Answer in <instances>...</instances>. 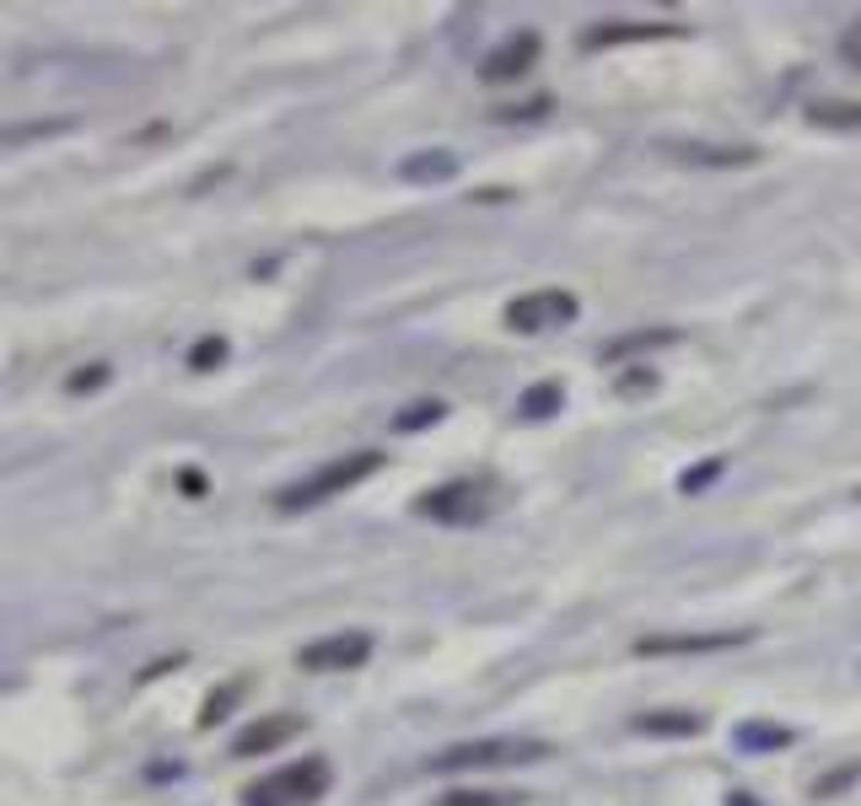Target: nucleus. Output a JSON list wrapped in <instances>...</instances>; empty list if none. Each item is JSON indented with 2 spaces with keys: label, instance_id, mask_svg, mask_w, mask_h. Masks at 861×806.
Masks as SVG:
<instances>
[{
  "label": "nucleus",
  "instance_id": "39448f33",
  "mask_svg": "<svg viewBox=\"0 0 861 806\" xmlns=\"http://www.w3.org/2000/svg\"><path fill=\"white\" fill-rule=\"evenodd\" d=\"M577 296L571 291H560V285H549V291H528V296H517L512 307H507V328L512 334H549V328H566V323H577Z\"/></svg>",
  "mask_w": 861,
  "mask_h": 806
},
{
  "label": "nucleus",
  "instance_id": "bb28decb",
  "mask_svg": "<svg viewBox=\"0 0 861 806\" xmlns=\"http://www.w3.org/2000/svg\"><path fill=\"white\" fill-rule=\"evenodd\" d=\"M728 806H754V796H728Z\"/></svg>",
  "mask_w": 861,
  "mask_h": 806
},
{
  "label": "nucleus",
  "instance_id": "f03ea898",
  "mask_svg": "<svg viewBox=\"0 0 861 806\" xmlns=\"http://www.w3.org/2000/svg\"><path fill=\"white\" fill-rule=\"evenodd\" d=\"M555 747L544 737H479V743H458L447 752L431 758L437 774H453V769H501V763H544Z\"/></svg>",
  "mask_w": 861,
  "mask_h": 806
},
{
  "label": "nucleus",
  "instance_id": "9b49d317",
  "mask_svg": "<svg viewBox=\"0 0 861 806\" xmlns=\"http://www.w3.org/2000/svg\"><path fill=\"white\" fill-rule=\"evenodd\" d=\"M658 151H673V156H684V162H706V167H748V162H759V151H754V145H700V140H663Z\"/></svg>",
  "mask_w": 861,
  "mask_h": 806
},
{
  "label": "nucleus",
  "instance_id": "aec40b11",
  "mask_svg": "<svg viewBox=\"0 0 861 806\" xmlns=\"http://www.w3.org/2000/svg\"><path fill=\"white\" fill-rule=\"evenodd\" d=\"M787 743H792L787 726H743L737 732V747H787Z\"/></svg>",
  "mask_w": 861,
  "mask_h": 806
},
{
  "label": "nucleus",
  "instance_id": "6ab92c4d",
  "mask_svg": "<svg viewBox=\"0 0 861 806\" xmlns=\"http://www.w3.org/2000/svg\"><path fill=\"white\" fill-rule=\"evenodd\" d=\"M221 361H226V339H221V334L199 339L195 350H189V372H210V366H221Z\"/></svg>",
  "mask_w": 861,
  "mask_h": 806
},
{
  "label": "nucleus",
  "instance_id": "393cba45",
  "mask_svg": "<svg viewBox=\"0 0 861 806\" xmlns=\"http://www.w3.org/2000/svg\"><path fill=\"white\" fill-rule=\"evenodd\" d=\"M108 382V366H81V372L70 376V393H92V387H103Z\"/></svg>",
  "mask_w": 861,
  "mask_h": 806
},
{
  "label": "nucleus",
  "instance_id": "cd10ccee",
  "mask_svg": "<svg viewBox=\"0 0 861 806\" xmlns=\"http://www.w3.org/2000/svg\"><path fill=\"white\" fill-rule=\"evenodd\" d=\"M857 500H861V490H857Z\"/></svg>",
  "mask_w": 861,
  "mask_h": 806
},
{
  "label": "nucleus",
  "instance_id": "6e6552de",
  "mask_svg": "<svg viewBox=\"0 0 861 806\" xmlns=\"http://www.w3.org/2000/svg\"><path fill=\"white\" fill-rule=\"evenodd\" d=\"M302 715H259L254 726H243L232 737V758H269L275 747H286L291 737H302Z\"/></svg>",
  "mask_w": 861,
  "mask_h": 806
},
{
  "label": "nucleus",
  "instance_id": "9d476101",
  "mask_svg": "<svg viewBox=\"0 0 861 806\" xmlns=\"http://www.w3.org/2000/svg\"><path fill=\"white\" fill-rule=\"evenodd\" d=\"M533 60H538V33H512V38H501L485 65H479V75L485 81H517V75H528Z\"/></svg>",
  "mask_w": 861,
  "mask_h": 806
},
{
  "label": "nucleus",
  "instance_id": "1a4fd4ad",
  "mask_svg": "<svg viewBox=\"0 0 861 806\" xmlns=\"http://www.w3.org/2000/svg\"><path fill=\"white\" fill-rule=\"evenodd\" d=\"M652 38H684L678 22H597L582 33V49H614V44H652Z\"/></svg>",
  "mask_w": 861,
  "mask_h": 806
},
{
  "label": "nucleus",
  "instance_id": "f8f14e48",
  "mask_svg": "<svg viewBox=\"0 0 861 806\" xmlns=\"http://www.w3.org/2000/svg\"><path fill=\"white\" fill-rule=\"evenodd\" d=\"M630 732H636V737H700L706 721L689 715V710H658V715H636Z\"/></svg>",
  "mask_w": 861,
  "mask_h": 806
},
{
  "label": "nucleus",
  "instance_id": "412c9836",
  "mask_svg": "<svg viewBox=\"0 0 861 806\" xmlns=\"http://www.w3.org/2000/svg\"><path fill=\"white\" fill-rule=\"evenodd\" d=\"M722 468H728V457H706L695 474H684V479H678V490H684V495H695V490H706V484H711Z\"/></svg>",
  "mask_w": 861,
  "mask_h": 806
},
{
  "label": "nucleus",
  "instance_id": "f3484780",
  "mask_svg": "<svg viewBox=\"0 0 861 806\" xmlns=\"http://www.w3.org/2000/svg\"><path fill=\"white\" fill-rule=\"evenodd\" d=\"M437 806H523V796H512V791H447Z\"/></svg>",
  "mask_w": 861,
  "mask_h": 806
},
{
  "label": "nucleus",
  "instance_id": "5701e85b",
  "mask_svg": "<svg viewBox=\"0 0 861 806\" xmlns=\"http://www.w3.org/2000/svg\"><path fill=\"white\" fill-rule=\"evenodd\" d=\"M851 780H861V758H857V763H846V769H835L829 780H818V791H813V796H818V802H829V796H835V791H846Z\"/></svg>",
  "mask_w": 861,
  "mask_h": 806
},
{
  "label": "nucleus",
  "instance_id": "20e7f679",
  "mask_svg": "<svg viewBox=\"0 0 861 806\" xmlns=\"http://www.w3.org/2000/svg\"><path fill=\"white\" fill-rule=\"evenodd\" d=\"M490 511H496V500H490L485 479H453V484H437V490H426V495L415 500V516L442 522V527H474Z\"/></svg>",
  "mask_w": 861,
  "mask_h": 806
},
{
  "label": "nucleus",
  "instance_id": "ddd939ff",
  "mask_svg": "<svg viewBox=\"0 0 861 806\" xmlns=\"http://www.w3.org/2000/svg\"><path fill=\"white\" fill-rule=\"evenodd\" d=\"M667 344H678V328H647V334H625V339H614V344H603V355L597 361H625V355H636V350H667Z\"/></svg>",
  "mask_w": 861,
  "mask_h": 806
},
{
  "label": "nucleus",
  "instance_id": "423d86ee",
  "mask_svg": "<svg viewBox=\"0 0 861 806\" xmlns=\"http://www.w3.org/2000/svg\"><path fill=\"white\" fill-rule=\"evenodd\" d=\"M366 656H372V634L366 629H339V634L302 645L296 662H302V673H356Z\"/></svg>",
  "mask_w": 861,
  "mask_h": 806
},
{
  "label": "nucleus",
  "instance_id": "dca6fc26",
  "mask_svg": "<svg viewBox=\"0 0 861 806\" xmlns=\"http://www.w3.org/2000/svg\"><path fill=\"white\" fill-rule=\"evenodd\" d=\"M560 404H566V387L560 382H538V387H528L517 398V414L523 420H549V414H560Z\"/></svg>",
  "mask_w": 861,
  "mask_h": 806
},
{
  "label": "nucleus",
  "instance_id": "4468645a",
  "mask_svg": "<svg viewBox=\"0 0 861 806\" xmlns=\"http://www.w3.org/2000/svg\"><path fill=\"white\" fill-rule=\"evenodd\" d=\"M409 184H447L453 173H458V156H447V151H420L415 162H404L398 167Z\"/></svg>",
  "mask_w": 861,
  "mask_h": 806
},
{
  "label": "nucleus",
  "instance_id": "f257e3e1",
  "mask_svg": "<svg viewBox=\"0 0 861 806\" xmlns=\"http://www.w3.org/2000/svg\"><path fill=\"white\" fill-rule=\"evenodd\" d=\"M383 468V452H350V457H334L324 468H313L307 479H296V484H286L275 505L280 511H307V505H324V500L345 495V490H356V484H366L372 474Z\"/></svg>",
  "mask_w": 861,
  "mask_h": 806
},
{
  "label": "nucleus",
  "instance_id": "7ed1b4c3",
  "mask_svg": "<svg viewBox=\"0 0 861 806\" xmlns=\"http://www.w3.org/2000/svg\"><path fill=\"white\" fill-rule=\"evenodd\" d=\"M329 780H334L329 758H302V763L275 769V774L259 780V785H248L243 802L248 806H307V802H318V796L329 791Z\"/></svg>",
  "mask_w": 861,
  "mask_h": 806
},
{
  "label": "nucleus",
  "instance_id": "2eb2a0df",
  "mask_svg": "<svg viewBox=\"0 0 861 806\" xmlns=\"http://www.w3.org/2000/svg\"><path fill=\"white\" fill-rule=\"evenodd\" d=\"M813 129H840V135H861V103H813L807 108Z\"/></svg>",
  "mask_w": 861,
  "mask_h": 806
},
{
  "label": "nucleus",
  "instance_id": "a211bd4d",
  "mask_svg": "<svg viewBox=\"0 0 861 806\" xmlns=\"http://www.w3.org/2000/svg\"><path fill=\"white\" fill-rule=\"evenodd\" d=\"M442 414H447V409H442L437 398H431V404H409V409H404V414L394 420V431L398 435H415V431H426V425H437Z\"/></svg>",
  "mask_w": 861,
  "mask_h": 806
},
{
  "label": "nucleus",
  "instance_id": "b1692460",
  "mask_svg": "<svg viewBox=\"0 0 861 806\" xmlns=\"http://www.w3.org/2000/svg\"><path fill=\"white\" fill-rule=\"evenodd\" d=\"M237 693H243V682H232V688H226V693H216V699H210V704H205V715H199V726H216V721H221V710H226V704H232V699H237Z\"/></svg>",
  "mask_w": 861,
  "mask_h": 806
},
{
  "label": "nucleus",
  "instance_id": "0eeeda50",
  "mask_svg": "<svg viewBox=\"0 0 861 806\" xmlns=\"http://www.w3.org/2000/svg\"><path fill=\"white\" fill-rule=\"evenodd\" d=\"M748 629H722V634H641L636 656H706V651H728L743 645Z\"/></svg>",
  "mask_w": 861,
  "mask_h": 806
},
{
  "label": "nucleus",
  "instance_id": "a878e982",
  "mask_svg": "<svg viewBox=\"0 0 861 806\" xmlns=\"http://www.w3.org/2000/svg\"><path fill=\"white\" fill-rule=\"evenodd\" d=\"M840 55H846L851 65H861V22H857V27H846V38H840Z\"/></svg>",
  "mask_w": 861,
  "mask_h": 806
},
{
  "label": "nucleus",
  "instance_id": "4be33fe9",
  "mask_svg": "<svg viewBox=\"0 0 861 806\" xmlns=\"http://www.w3.org/2000/svg\"><path fill=\"white\" fill-rule=\"evenodd\" d=\"M652 387H658V376L647 372V366H630V376H619V382H614V393H619V398H636V393H652Z\"/></svg>",
  "mask_w": 861,
  "mask_h": 806
}]
</instances>
